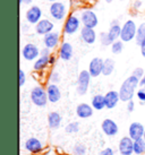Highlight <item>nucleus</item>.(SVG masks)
Listing matches in <instances>:
<instances>
[{"mask_svg":"<svg viewBox=\"0 0 145 155\" xmlns=\"http://www.w3.org/2000/svg\"><path fill=\"white\" fill-rule=\"evenodd\" d=\"M61 121H62V117L59 112L52 111L48 114V126L50 129H58L61 125Z\"/></svg>","mask_w":145,"mask_h":155,"instance_id":"22","label":"nucleus"},{"mask_svg":"<svg viewBox=\"0 0 145 155\" xmlns=\"http://www.w3.org/2000/svg\"><path fill=\"white\" fill-rule=\"evenodd\" d=\"M47 93H48V99H49V102L51 103H57L59 102L60 99H61V92H60V88L58 87L57 84H52L50 83L47 86Z\"/></svg>","mask_w":145,"mask_h":155,"instance_id":"19","label":"nucleus"},{"mask_svg":"<svg viewBox=\"0 0 145 155\" xmlns=\"http://www.w3.org/2000/svg\"><path fill=\"white\" fill-rule=\"evenodd\" d=\"M25 83H26V74L23 69H19L18 70V86L23 87Z\"/></svg>","mask_w":145,"mask_h":155,"instance_id":"33","label":"nucleus"},{"mask_svg":"<svg viewBox=\"0 0 145 155\" xmlns=\"http://www.w3.org/2000/svg\"><path fill=\"white\" fill-rule=\"evenodd\" d=\"M101 129H102L103 134L108 137H113V136H116L117 134L119 133V127L116 124V121L112 120V119H109V118H107V119H104L102 121Z\"/></svg>","mask_w":145,"mask_h":155,"instance_id":"11","label":"nucleus"},{"mask_svg":"<svg viewBox=\"0 0 145 155\" xmlns=\"http://www.w3.org/2000/svg\"><path fill=\"white\" fill-rule=\"evenodd\" d=\"M100 42L102 44L103 47H109L111 44L113 43L112 41H111L110 36L108 34V32H102V33H100Z\"/></svg>","mask_w":145,"mask_h":155,"instance_id":"32","label":"nucleus"},{"mask_svg":"<svg viewBox=\"0 0 145 155\" xmlns=\"http://www.w3.org/2000/svg\"><path fill=\"white\" fill-rule=\"evenodd\" d=\"M145 128L143 124L138 122V121H134L129 125L128 128V136L132 138L133 140H137L144 137Z\"/></svg>","mask_w":145,"mask_h":155,"instance_id":"13","label":"nucleus"},{"mask_svg":"<svg viewBox=\"0 0 145 155\" xmlns=\"http://www.w3.org/2000/svg\"><path fill=\"white\" fill-rule=\"evenodd\" d=\"M124 43L125 42H123L120 39L115 41V42L110 45L111 52H112L113 54H120V53L123 52V50H124Z\"/></svg>","mask_w":145,"mask_h":155,"instance_id":"30","label":"nucleus"},{"mask_svg":"<svg viewBox=\"0 0 145 155\" xmlns=\"http://www.w3.org/2000/svg\"><path fill=\"white\" fill-rule=\"evenodd\" d=\"M140 86V79L135 76L130 75L129 77H127L125 79L119 90V95L121 102H126L133 100L135 92H136L137 87Z\"/></svg>","mask_w":145,"mask_h":155,"instance_id":"1","label":"nucleus"},{"mask_svg":"<svg viewBox=\"0 0 145 155\" xmlns=\"http://www.w3.org/2000/svg\"><path fill=\"white\" fill-rule=\"evenodd\" d=\"M41 56V50L34 43H26L22 49V57L26 61H35Z\"/></svg>","mask_w":145,"mask_h":155,"instance_id":"6","label":"nucleus"},{"mask_svg":"<svg viewBox=\"0 0 145 155\" xmlns=\"http://www.w3.org/2000/svg\"><path fill=\"white\" fill-rule=\"evenodd\" d=\"M140 87H145V75H144V77L140 81Z\"/></svg>","mask_w":145,"mask_h":155,"instance_id":"43","label":"nucleus"},{"mask_svg":"<svg viewBox=\"0 0 145 155\" xmlns=\"http://www.w3.org/2000/svg\"><path fill=\"white\" fill-rule=\"evenodd\" d=\"M49 14L55 21H64L65 18H67V7L64 5V2L60 1L52 2L49 7Z\"/></svg>","mask_w":145,"mask_h":155,"instance_id":"4","label":"nucleus"},{"mask_svg":"<svg viewBox=\"0 0 145 155\" xmlns=\"http://www.w3.org/2000/svg\"><path fill=\"white\" fill-rule=\"evenodd\" d=\"M134 154L143 155L145 154V140L144 138L134 140Z\"/></svg>","mask_w":145,"mask_h":155,"instance_id":"27","label":"nucleus"},{"mask_svg":"<svg viewBox=\"0 0 145 155\" xmlns=\"http://www.w3.org/2000/svg\"><path fill=\"white\" fill-rule=\"evenodd\" d=\"M79 129H81V126L78 121H72L65 127V131L67 134H76L79 131Z\"/></svg>","mask_w":145,"mask_h":155,"instance_id":"29","label":"nucleus"},{"mask_svg":"<svg viewBox=\"0 0 145 155\" xmlns=\"http://www.w3.org/2000/svg\"><path fill=\"white\" fill-rule=\"evenodd\" d=\"M74 50L72 45L69 42H62L59 48V58L64 61H69L72 58Z\"/></svg>","mask_w":145,"mask_h":155,"instance_id":"21","label":"nucleus"},{"mask_svg":"<svg viewBox=\"0 0 145 155\" xmlns=\"http://www.w3.org/2000/svg\"><path fill=\"white\" fill-rule=\"evenodd\" d=\"M72 154L74 155H86V147L82 143H77L72 147Z\"/></svg>","mask_w":145,"mask_h":155,"instance_id":"31","label":"nucleus"},{"mask_svg":"<svg viewBox=\"0 0 145 155\" xmlns=\"http://www.w3.org/2000/svg\"><path fill=\"white\" fill-rule=\"evenodd\" d=\"M140 49H141V54L143 58H145V39L142 41L141 45H140Z\"/></svg>","mask_w":145,"mask_h":155,"instance_id":"40","label":"nucleus"},{"mask_svg":"<svg viewBox=\"0 0 145 155\" xmlns=\"http://www.w3.org/2000/svg\"><path fill=\"white\" fill-rule=\"evenodd\" d=\"M49 81H50V83H52V84H58V83L60 82L59 73H57V71H51L50 76H49Z\"/></svg>","mask_w":145,"mask_h":155,"instance_id":"36","label":"nucleus"},{"mask_svg":"<svg viewBox=\"0 0 145 155\" xmlns=\"http://www.w3.org/2000/svg\"><path fill=\"white\" fill-rule=\"evenodd\" d=\"M24 148L32 154H39L43 151V144L39 138L30 137L24 143Z\"/></svg>","mask_w":145,"mask_h":155,"instance_id":"14","label":"nucleus"},{"mask_svg":"<svg viewBox=\"0 0 145 155\" xmlns=\"http://www.w3.org/2000/svg\"><path fill=\"white\" fill-rule=\"evenodd\" d=\"M25 19L29 24L36 25L42 19V10L39 6H32L26 10Z\"/></svg>","mask_w":145,"mask_h":155,"instance_id":"9","label":"nucleus"},{"mask_svg":"<svg viewBox=\"0 0 145 155\" xmlns=\"http://www.w3.org/2000/svg\"><path fill=\"white\" fill-rule=\"evenodd\" d=\"M55 62H56V57L55 56L49 57V64H50V66L55 65Z\"/></svg>","mask_w":145,"mask_h":155,"instance_id":"41","label":"nucleus"},{"mask_svg":"<svg viewBox=\"0 0 145 155\" xmlns=\"http://www.w3.org/2000/svg\"><path fill=\"white\" fill-rule=\"evenodd\" d=\"M108 34L110 36V39L112 42H115L117 40L120 39V34H121V26H120L119 22L116 19V21H112L110 25V28L108 31Z\"/></svg>","mask_w":145,"mask_h":155,"instance_id":"23","label":"nucleus"},{"mask_svg":"<svg viewBox=\"0 0 145 155\" xmlns=\"http://www.w3.org/2000/svg\"><path fill=\"white\" fill-rule=\"evenodd\" d=\"M48 66H50L49 64V57H43V56H40L34 61V64H33V69H34L35 71H42L44 69L47 68Z\"/></svg>","mask_w":145,"mask_h":155,"instance_id":"25","label":"nucleus"},{"mask_svg":"<svg viewBox=\"0 0 145 155\" xmlns=\"http://www.w3.org/2000/svg\"><path fill=\"white\" fill-rule=\"evenodd\" d=\"M104 100H106V108L111 110V109H113L117 107V104L119 103L120 100V95H119V92H117V91H109L107 92L106 94H104Z\"/></svg>","mask_w":145,"mask_h":155,"instance_id":"16","label":"nucleus"},{"mask_svg":"<svg viewBox=\"0 0 145 155\" xmlns=\"http://www.w3.org/2000/svg\"><path fill=\"white\" fill-rule=\"evenodd\" d=\"M60 42V34L58 32H51L49 34L43 36V44L46 48H49L50 50L58 47Z\"/></svg>","mask_w":145,"mask_h":155,"instance_id":"17","label":"nucleus"},{"mask_svg":"<svg viewBox=\"0 0 145 155\" xmlns=\"http://www.w3.org/2000/svg\"><path fill=\"white\" fill-rule=\"evenodd\" d=\"M143 138H144V140H145V133H144V137H143Z\"/></svg>","mask_w":145,"mask_h":155,"instance_id":"46","label":"nucleus"},{"mask_svg":"<svg viewBox=\"0 0 145 155\" xmlns=\"http://www.w3.org/2000/svg\"><path fill=\"white\" fill-rule=\"evenodd\" d=\"M81 18H78L76 15H69L66 18L64 24V33L66 35H72L75 34L77 31L81 27Z\"/></svg>","mask_w":145,"mask_h":155,"instance_id":"7","label":"nucleus"},{"mask_svg":"<svg viewBox=\"0 0 145 155\" xmlns=\"http://www.w3.org/2000/svg\"><path fill=\"white\" fill-rule=\"evenodd\" d=\"M137 99L140 100L142 104H145V87H140L136 92Z\"/></svg>","mask_w":145,"mask_h":155,"instance_id":"35","label":"nucleus"},{"mask_svg":"<svg viewBox=\"0 0 145 155\" xmlns=\"http://www.w3.org/2000/svg\"><path fill=\"white\" fill-rule=\"evenodd\" d=\"M48 1H50V2L52 4V2H56V1H58V0H48Z\"/></svg>","mask_w":145,"mask_h":155,"instance_id":"44","label":"nucleus"},{"mask_svg":"<svg viewBox=\"0 0 145 155\" xmlns=\"http://www.w3.org/2000/svg\"><path fill=\"white\" fill-rule=\"evenodd\" d=\"M145 39V23H142L141 25L137 27V33H136V38H135V41H136V44L140 47L142 43V41Z\"/></svg>","mask_w":145,"mask_h":155,"instance_id":"28","label":"nucleus"},{"mask_svg":"<svg viewBox=\"0 0 145 155\" xmlns=\"http://www.w3.org/2000/svg\"><path fill=\"white\" fill-rule=\"evenodd\" d=\"M136 23L133 19H128L124 23V25L121 26V34H120V40L123 42H130L133 40H135L137 33Z\"/></svg>","mask_w":145,"mask_h":155,"instance_id":"3","label":"nucleus"},{"mask_svg":"<svg viewBox=\"0 0 145 155\" xmlns=\"http://www.w3.org/2000/svg\"><path fill=\"white\" fill-rule=\"evenodd\" d=\"M53 28H55V24L50 19H48V18H44V19L42 18L35 25V32H36V34L43 35V36L53 32Z\"/></svg>","mask_w":145,"mask_h":155,"instance_id":"15","label":"nucleus"},{"mask_svg":"<svg viewBox=\"0 0 145 155\" xmlns=\"http://www.w3.org/2000/svg\"><path fill=\"white\" fill-rule=\"evenodd\" d=\"M126 109H127V112H129V113L134 111V109H135V103H134L133 100H130V101H128L127 102V107H126Z\"/></svg>","mask_w":145,"mask_h":155,"instance_id":"38","label":"nucleus"},{"mask_svg":"<svg viewBox=\"0 0 145 155\" xmlns=\"http://www.w3.org/2000/svg\"><path fill=\"white\" fill-rule=\"evenodd\" d=\"M81 22L84 27H90V28H95L99 24V19L96 14L91 9H85L81 14Z\"/></svg>","mask_w":145,"mask_h":155,"instance_id":"8","label":"nucleus"},{"mask_svg":"<svg viewBox=\"0 0 145 155\" xmlns=\"http://www.w3.org/2000/svg\"><path fill=\"white\" fill-rule=\"evenodd\" d=\"M106 1H107V2H109V4H110V2H112L113 0H106Z\"/></svg>","mask_w":145,"mask_h":155,"instance_id":"45","label":"nucleus"},{"mask_svg":"<svg viewBox=\"0 0 145 155\" xmlns=\"http://www.w3.org/2000/svg\"><path fill=\"white\" fill-rule=\"evenodd\" d=\"M103 60L100 57H94L93 59L90 61L89 64V73L92 76V78L99 77L100 75H102V69H103Z\"/></svg>","mask_w":145,"mask_h":155,"instance_id":"12","label":"nucleus"},{"mask_svg":"<svg viewBox=\"0 0 145 155\" xmlns=\"http://www.w3.org/2000/svg\"><path fill=\"white\" fill-rule=\"evenodd\" d=\"M118 151L120 155H133L134 154V140L129 136H124L120 138L118 143Z\"/></svg>","mask_w":145,"mask_h":155,"instance_id":"10","label":"nucleus"},{"mask_svg":"<svg viewBox=\"0 0 145 155\" xmlns=\"http://www.w3.org/2000/svg\"><path fill=\"white\" fill-rule=\"evenodd\" d=\"M31 101L32 103L39 107V108H43L46 107L47 103L49 102V99H48V93L47 90L43 88L42 86H34L32 90H31V94H30Z\"/></svg>","mask_w":145,"mask_h":155,"instance_id":"2","label":"nucleus"},{"mask_svg":"<svg viewBox=\"0 0 145 155\" xmlns=\"http://www.w3.org/2000/svg\"><path fill=\"white\" fill-rule=\"evenodd\" d=\"M91 105L93 107L94 110L96 111H101L106 108V100H104V95L102 94H95L92 97L91 101Z\"/></svg>","mask_w":145,"mask_h":155,"instance_id":"24","label":"nucleus"},{"mask_svg":"<svg viewBox=\"0 0 145 155\" xmlns=\"http://www.w3.org/2000/svg\"><path fill=\"white\" fill-rule=\"evenodd\" d=\"M115 60L111 59V58H107L104 59V62H103V69H102V75L103 76H110L111 74L113 73L115 70Z\"/></svg>","mask_w":145,"mask_h":155,"instance_id":"26","label":"nucleus"},{"mask_svg":"<svg viewBox=\"0 0 145 155\" xmlns=\"http://www.w3.org/2000/svg\"><path fill=\"white\" fill-rule=\"evenodd\" d=\"M33 0H19V4H25V5H31Z\"/></svg>","mask_w":145,"mask_h":155,"instance_id":"42","label":"nucleus"},{"mask_svg":"<svg viewBox=\"0 0 145 155\" xmlns=\"http://www.w3.org/2000/svg\"><path fill=\"white\" fill-rule=\"evenodd\" d=\"M93 107L87 103H79L76 107V116L79 119H89L93 116Z\"/></svg>","mask_w":145,"mask_h":155,"instance_id":"18","label":"nucleus"},{"mask_svg":"<svg viewBox=\"0 0 145 155\" xmlns=\"http://www.w3.org/2000/svg\"><path fill=\"white\" fill-rule=\"evenodd\" d=\"M41 56L43 57H50L51 56V52H50V49L49 48H43V49H41Z\"/></svg>","mask_w":145,"mask_h":155,"instance_id":"39","label":"nucleus"},{"mask_svg":"<svg viewBox=\"0 0 145 155\" xmlns=\"http://www.w3.org/2000/svg\"><path fill=\"white\" fill-rule=\"evenodd\" d=\"M91 78L92 76L90 75L89 70H82L79 75H78V78H77V93L79 95H85L89 91V87H90V83H91Z\"/></svg>","mask_w":145,"mask_h":155,"instance_id":"5","label":"nucleus"},{"mask_svg":"<svg viewBox=\"0 0 145 155\" xmlns=\"http://www.w3.org/2000/svg\"><path fill=\"white\" fill-rule=\"evenodd\" d=\"M81 39L86 44L95 43V41H96V32L94 31V28L83 26L81 30Z\"/></svg>","mask_w":145,"mask_h":155,"instance_id":"20","label":"nucleus"},{"mask_svg":"<svg viewBox=\"0 0 145 155\" xmlns=\"http://www.w3.org/2000/svg\"><path fill=\"white\" fill-rule=\"evenodd\" d=\"M132 75H133V76H135V77H137L140 81H141L142 78L144 77V75H145V69L142 68V67H136V68L133 70Z\"/></svg>","mask_w":145,"mask_h":155,"instance_id":"34","label":"nucleus"},{"mask_svg":"<svg viewBox=\"0 0 145 155\" xmlns=\"http://www.w3.org/2000/svg\"><path fill=\"white\" fill-rule=\"evenodd\" d=\"M99 155H115V152L111 147H106L104 150L99 153Z\"/></svg>","mask_w":145,"mask_h":155,"instance_id":"37","label":"nucleus"}]
</instances>
